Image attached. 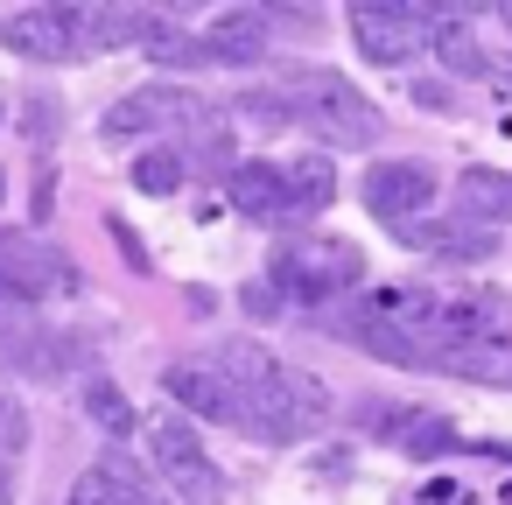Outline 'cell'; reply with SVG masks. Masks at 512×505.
Returning a JSON list of instances; mask_svg holds the SVG:
<instances>
[{
    "instance_id": "cell-22",
    "label": "cell",
    "mask_w": 512,
    "mask_h": 505,
    "mask_svg": "<svg viewBox=\"0 0 512 505\" xmlns=\"http://www.w3.org/2000/svg\"><path fill=\"white\" fill-rule=\"evenodd\" d=\"M428 43L442 50V64H449V71H470V78L484 71V50H477V36H470L463 22H442V29H428Z\"/></svg>"
},
{
    "instance_id": "cell-19",
    "label": "cell",
    "mask_w": 512,
    "mask_h": 505,
    "mask_svg": "<svg viewBox=\"0 0 512 505\" xmlns=\"http://www.w3.org/2000/svg\"><path fill=\"white\" fill-rule=\"evenodd\" d=\"M400 239H414L421 253H442V260H484L491 253V232L484 225H463V218L456 225H407Z\"/></svg>"
},
{
    "instance_id": "cell-24",
    "label": "cell",
    "mask_w": 512,
    "mask_h": 505,
    "mask_svg": "<svg viewBox=\"0 0 512 505\" xmlns=\"http://www.w3.org/2000/svg\"><path fill=\"white\" fill-rule=\"evenodd\" d=\"M134 183H141L148 197H169V190H183V155H169V148L141 155V162H134Z\"/></svg>"
},
{
    "instance_id": "cell-13",
    "label": "cell",
    "mask_w": 512,
    "mask_h": 505,
    "mask_svg": "<svg viewBox=\"0 0 512 505\" xmlns=\"http://www.w3.org/2000/svg\"><path fill=\"white\" fill-rule=\"evenodd\" d=\"M78 358V344L64 330H43L36 316H15L0 323V365L8 372H29V379H64V365Z\"/></svg>"
},
{
    "instance_id": "cell-12",
    "label": "cell",
    "mask_w": 512,
    "mask_h": 505,
    "mask_svg": "<svg viewBox=\"0 0 512 505\" xmlns=\"http://www.w3.org/2000/svg\"><path fill=\"white\" fill-rule=\"evenodd\" d=\"M183 120H197V92L190 85H134L99 120V134L106 141H141V134H162V127H183Z\"/></svg>"
},
{
    "instance_id": "cell-20",
    "label": "cell",
    "mask_w": 512,
    "mask_h": 505,
    "mask_svg": "<svg viewBox=\"0 0 512 505\" xmlns=\"http://www.w3.org/2000/svg\"><path fill=\"white\" fill-rule=\"evenodd\" d=\"M155 15L141 8H85V50H120V43H148Z\"/></svg>"
},
{
    "instance_id": "cell-18",
    "label": "cell",
    "mask_w": 512,
    "mask_h": 505,
    "mask_svg": "<svg viewBox=\"0 0 512 505\" xmlns=\"http://www.w3.org/2000/svg\"><path fill=\"white\" fill-rule=\"evenodd\" d=\"M267 57V29L260 15H218L204 36V64H260Z\"/></svg>"
},
{
    "instance_id": "cell-9",
    "label": "cell",
    "mask_w": 512,
    "mask_h": 505,
    "mask_svg": "<svg viewBox=\"0 0 512 505\" xmlns=\"http://www.w3.org/2000/svg\"><path fill=\"white\" fill-rule=\"evenodd\" d=\"M162 393L190 414V421H225V428H246V400L232 386V372L218 358H176L162 372Z\"/></svg>"
},
{
    "instance_id": "cell-5",
    "label": "cell",
    "mask_w": 512,
    "mask_h": 505,
    "mask_svg": "<svg viewBox=\"0 0 512 505\" xmlns=\"http://www.w3.org/2000/svg\"><path fill=\"white\" fill-rule=\"evenodd\" d=\"M267 281L288 302H337L365 281V253L351 239H281Z\"/></svg>"
},
{
    "instance_id": "cell-21",
    "label": "cell",
    "mask_w": 512,
    "mask_h": 505,
    "mask_svg": "<svg viewBox=\"0 0 512 505\" xmlns=\"http://www.w3.org/2000/svg\"><path fill=\"white\" fill-rule=\"evenodd\" d=\"M85 414H92L106 435H134V407H127V393H120L113 379H92V386H85Z\"/></svg>"
},
{
    "instance_id": "cell-1",
    "label": "cell",
    "mask_w": 512,
    "mask_h": 505,
    "mask_svg": "<svg viewBox=\"0 0 512 505\" xmlns=\"http://www.w3.org/2000/svg\"><path fill=\"white\" fill-rule=\"evenodd\" d=\"M218 365L232 372V386H239V400H246V435H260V442H302V435L323 428L330 393H323L309 372L281 365V358L260 351V344H232Z\"/></svg>"
},
{
    "instance_id": "cell-25",
    "label": "cell",
    "mask_w": 512,
    "mask_h": 505,
    "mask_svg": "<svg viewBox=\"0 0 512 505\" xmlns=\"http://www.w3.org/2000/svg\"><path fill=\"white\" fill-rule=\"evenodd\" d=\"M22 449H29V414H22V400L0 393V463L22 456Z\"/></svg>"
},
{
    "instance_id": "cell-7",
    "label": "cell",
    "mask_w": 512,
    "mask_h": 505,
    "mask_svg": "<svg viewBox=\"0 0 512 505\" xmlns=\"http://www.w3.org/2000/svg\"><path fill=\"white\" fill-rule=\"evenodd\" d=\"M0 43L22 64H78L85 57V8H15L0 22Z\"/></svg>"
},
{
    "instance_id": "cell-15",
    "label": "cell",
    "mask_w": 512,
    "mask_h": 505,
    "mask_svg": "<svg viewBox=\"0 0 512 505\" xmlns=\"http://www.w3.org/2000/svg\"><path fill=\"white\" fill-rule=\"evenodd\" d=\"M64 505H148V477H141L134 463H120V456H99V463L71 484Z\"/></svg>"
},
{
    "instance_id": "cell-27",
    "label": "cell",
    "mask_w": 512,
    "mask_h": 505,
    "mask_svg": "<svg viewBox=\"0 0 512 505\" xmlns=\"http://www.w3.org/2000/svg\"><path fill=\"white\" fill-rule=\"evenodd\" d=\"M0 204H8V169H0Z\"/></svg>"
},
{
    "instance_id": "cell-8",
    "label": "cell",
    "mask_w": 512,
    "mask_h": 505,
    "mask_svg": "<svg viewBox=\"0 0 512 505\" xmlns=\"http://www.w3.org/2000/svg\"><path fill=\"white\" fill-rule=\"evenodd\" d=\"M358 197H365V211H372L379 225L407 232V225H421L428 204H435V169H428V162H372L365 183H358Z\"/></svg>"
},
{
    "instance_id": "cell-6",
    "label": "cell",
    "mask_w": 512,
    "mask_h": 505,
    "mask_svg": "<svg viewBox=\"0 0 512 505\" xmlns=\"http://www.w3.org/2000/svg\"><path fill=\"white\" fill-rule=\"evenodd\" d=\"M78 288H85V274L71 267V253H57L43 239H0V309L71 302Z\"/></svg>"
},
{
    "instance_id": "cell-16",
    "label": "cell",
    "mask_w": 512,
    "mask_h": 505,
    "mask_svg": "<svg viewBox=\"0 0 512 505\" xmlns=\"http://www.w3.org/2000/svg\"><path fill=\"white\" fill-rule=\"evenodd\" d=\"M281 176H288V211H295V218H323V211L337 204V169H330V155H295V162H281Z\"/></svg>"
},
{
    "instance_id": "cell-11",
    "label": "cell",
    "mask_w": 512,
    "mask_h": 505,
    "mask_svg": "<svg viewBox=\"0 0 512 505\" xmlns=\"http://www.w3.org/2000/svg\"><path fill=\"white\" fill-rule=\"evenodd\" d=\"M351 43L365 64H407L428 43V15L421 8H393V0H358L351 8Z\"/></svg>"
},
{
    "instance_id": "cell-4",
    "label": "cell",
    "mask_w": 512,
    "mask_h": 505,
    "mask_svg": "<svg viewBox=\"0 0 512 505\" xmlns=\"http://www.w3.org/2000/svg\"><path fill=\"white\" fill-rule=\"evenodd\" d=\"M344 337L393 358V365H421L435 372V288H372L351 302Z\"/></svg>"
},
{
    "instance_id": "cell-17",
    "label": "cell",
    "mask_w": 512,
    "mask_h": 505,
    "mask_svg": "<svg viewBox=\"0 0 512 505\" xmlns=\"http://www.w3.org/2000/svg\"><path fill=\"white\" fill-rule=\"evenodd\" d=\"M456 204H463V225H498V218H512V169H463Z\"/></svg>"
},
{
    "instance_id": "cell-10",
    "label": "cell",
    "mask_w": 512,
    "mask_h": 505,
    "mask_svg": "<svg viewBox=\"0 0 512 505\" xmlns=\"http://www.w3.org/2000/svg\"><path fill=\"white\" fill-rule=\"evenodd\" d=\"M155 470H162V484H169L176 498H190V505H218V498H225V477H218V463L204 456V442H197L190 421H155Z\"/></svg>"
},
{
    "instance_id": "cell-26",
    "label": "cell",
    "mask_w": 512,
    "mask_h": 505,
    "mask_svg": "<svg viewBox=\"0 0 512 505\" xmlns=\"http://www.w3.org/2000/svg\"><path fill=\"white\" fill-rule=\"evenodd\" d=\"M15 498V477H8V463H0V505H8Z\"/></svg>"
},
{
    "instance_id": "cell-23",
    "label": "cell",
    "mask_w": 512,
    "mask_h": 505,
    "mask_svg": "<svg viewBox=\"0 0 512 505\" xmlns=\"http://www.w3.org/2000/svg\"><path fill=\"white\" fill-rule=\"evenodd\" d=\"M400 449H407V456H449V449H456V428H449L442 414H414V421L400 428Z\"/></svg>"
},
{
    "instance_id": "cell-14",
    "label": "cell",
    "mask_w": 512,
    "mask_h": 505,
    "mask_svg": "<svg viewBox=\"0 0 512 505\" xmlns=\"http://www.w3.org/2000/svg\"><path fill=\"white\" fill-rule=\"evenodd\" d=\"M225 197H232V211L253 218V225H295L281 162H239V169L225 176Z\"/></svg>"
},
{
    "instance_id": "cell-2",
    "label": "cell",
    "mask_w": 512,
    "mask_h": 505,
    "mask_svg": "<svg viewBox=\"0 0 512 505\" xmlns=\"http://www.w3.org/2000/svg\"><path fill=\"white\" fill-rule=\"evenodd\" d=\"M435 372L512 386V295L498 288L435 295Z\"/></svg>"
},
{
    "instance_id": "cell-3",
    "label": "cell",
    "mask_w": 512,
    "mask_h": 505,
    "mask_svg": "<svg viewBox=\"0 0 512 505\" xmlns=\"http://www.w3.org/2000/svg\"><path fill=\"white\" fill-rule=\"evenodd\" d=\"M260 113L295 120L302 134L337 141V148H372V141L386 134V113H379V106H372L344 71H323V64H316V71H288Z\"/></svg>"
}]
</instances>
